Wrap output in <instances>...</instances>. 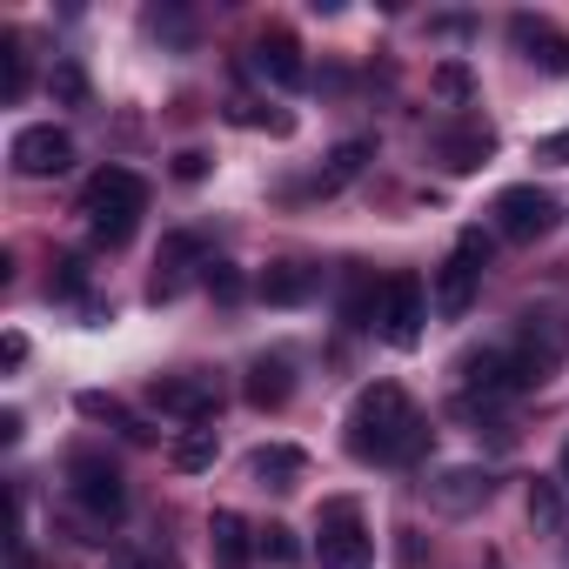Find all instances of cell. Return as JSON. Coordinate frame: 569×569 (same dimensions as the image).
<instances>
[{"instance_id": "19", "label": "cell", "mask_w": 569, "mask_h": 569, "mask_svg": "<svg viewBox=\"0 0 569 569\" xmlns=\"http://www.w3.org/2000/svg\"><path fill=\"white\" fill-rule=\"evenodd\" d=\"M316 296V268L309 261H274L268 274H261V302H274V309H296V302H309Z\"/></svg>"}, {"instance_id": "18", "label": "cell", "mask_w": 569, "mask_h": 569, "mask_svg": "<svg viewBox=\"0 0 569 569\" xmlns=\"http://www.w3.org/2000/svg\"><path fill=\"white\" fill-rule=\"evenodd\" d=\"M302 469H309V456H302L296 442H268V449H254V456H248V476H254L261 489H296V482H302Z\"/></svg>"}, {"instance_id": "14", "label": "cell", "mask_w": 569, "mask_h": 569, "mask_svg": "<svg viewBox=\"0 0 569 569\" xmlns=\"http://www.w3.org/2000/svg\"><path fill=\"white\" fill-rule=\"evenodd\" d=\"M154 409H168V416H181V422H208L214 416V389L201 382V376H161L154 382Z\"/></svg>"}, {"instance_id": "11", "label": "cell", "mask_w": 569, "mask_h": 569, "mask_svg": "<svg viewBox=\"0 0 569 569\" xmlns=\"http://www.w3.org/2000/svg\"><path fill=\"white\" fill-rule=\"evenodd\" d=\"M254 68H261L274 88H302V81H309V61H302V48H296L289 28H268V34L254 41Z\"/></svg>"}, {"instance_id": "32", "label": "cell", "mask_w": 569, "mask_h": 569, "mask_svg": "<svg viewBox=\"0 0 569 569\" xmlns=\"http://www.w3.org/2000/svg\"><path fill=\"white\" fill-rule=\"evenodd\" d=\"M208 289H214L221 302H234V296H241V274H234V268H214V261H208Z\"/></svg>"}, {"instance_id": "10", "label": "cell", "mask_w": 569, "mask_h": 569, "mask_svg": "<svg viewBox=\"0 0 569 569\" xmlns=\"http://www.w3.org/2000/svg\"><path fill=\"white\" fill-rule=\"evenodd\" d=\"M509 41H516V54H522L529 68H542V74H569V41H562L549 21L516 14V21H509Z\"/></svg>"}, {"instance_id": "27", "label": "cell", "mask_w": 569, "mask_h": 569, "mask_svg": "<svg viewBox=\"0 0 569 569\" xmlns=\"http://www.w3.org/2000/svg\"><path fill=\"white\" fill-rule=\"evenodd\" d=\"M436 94H442V101H469V94H476V74H469L462 61H442V68H436Z\"/></svg>"}, {"instance_id": "35", "label": "cell", "mask_w": 569, "mask_h": 569, "mask_svg": "<svg viewBox=\"0 0 569 569\" xmlns=\"http://www.w3.org/2000/svg\"><path fill=\"white\" fill-rule=\"evenodd\" d=\"M8 569H34V556H28V542H14V556H8Z\"/></svg>"}, {"instance_id": "33", "label": "cell", "mask_w": 569, "mask_h": 569, "mask_svg": "<svg viewBox=\"0 0 569 569\" xmlns=\"http://www.w3.org/2000/svg\"><path fill=\"white\" fill-rule=\"evenodd\" d=\"M81 281H88V274H81V261H61V274H54V289H61V296H74Z\"/></svg>"}, {"instance_id": "34", "label": "cell", "mask_w": 569, "mask_h": 569, "mask_svg": "<svg viewBox=\"0 0 569 569\" xmlns=\"http://www.w3.org/2000/svg\"><path fill=\"white\" fill-rule=\"evenodd\" d=\"M0 362L21 369V362H28V336H8V342H0Z\"/></svg>"}, {"instance_id": "2", "label": "cell", "mask_w": 569, "mask_h": 569, "mask_svg": "<svg viewBox=\"0 0 569 569\" xmlns=\"http://www.w3.org/2000/svg\"><path fill=\"white\" fill-rule=\"evenodd\" d=\"M141 208H148V181H141L134 168H101V174L81 188V214H88L94 241H108V248H121V241L134 234Z\"/></svg>"}, {"instance_id": "37", "label": "cell", "mask_w": 569, "mask_h": 569, "mask_svg": "<svg viewBox=\"0 0 569 569\" xmlns=\"http://www.w3.org/2000/svg\"><path fill=\"white\" fill-rule=\"evenodd\" d=\"M562 482H569V442H562Z\"/></svg>"}, {"instance_id": "6", "label": "cell", "mask_w": 569, "mask_h": 569, "mask_svg": "<svg viewBox=\"0 0 569 569\" xmlns=\"http://www.w3.org/2000/svg\"><path fill=\"white\" fill-rule=\"evenodd\" d=\"M68 489H74V502L88 509V516H101V522H114L121 509H128V489H121V469L108 462V456H74L68 462Z\"/></svg>"}, {"instance_id": "30", "label": "cell", "mask_w": 569, "mask_h": 569, "mask_svg": "<svg viewBox=\"0 0 569 569\" xmlns=\"http://www.w3.org/2000/svg\"><path fill=\"white\" fill-rule=\"evenodd\" d=\"M536 161H549V168H569V128H562V134H542V141H536Z\"/></svg>"}, {"instance_id": "15", "label": "cell", "mask_w": 569, "mask_h": 569, "mask_svg": "<svg viewBox=\"0 0 569 569\" xmlns=\"http://www.w3.org/2000/svg\"><path fill=\"white\" fill-rule=\"evenodd\" d=\"M522 322H529V329H522V349H516V356H522L536 376H549V369L569 356V322H562V316H522Z\"/></svg>"}, {"instance_id": "25", "label": "cell", "mask_w": 569, "mask_h": 569, "mask_svg": "<svg viewBox=\"0 0 569 569\" xmlns=\"http://www.w3.org/2000/svg\"><path fill=\"white\" fill-rule=\"evenodd\" d=\"M228 121H241V128H268V134H296V114H268V108H248V101H228Z\"/></svg>"}, {"instance_id": "23", "label": "cell", "mask_w": 569, "mask_h": 569, "mask_svg": "<svg viewBox=\"0 0 569 569\" xmlns=\"http://www.w3.org/2000/svg\"><path fill=\"white\" fill-rule=\"evenodd\" d=\"M529 522H536L542 536H556V529H562V489H556V482H542V476L529 482Z\"/></svg>"}, {"instance_id": "24", "label": "cell", "mask_w": 569, "mask_h": 569, "mask_svg": "<svg viewBox=\"0 0 569 569\" xmlns=\"http://www.w3.org/2000/svg\"><path fill=\"white\" fill-rule=\"evenodd\" d=\"M48 88H54L61 108H81V101H88V74H81V61H54V81H48Z\"/></svg>"}, {"instance_id": "31", "label": "cell", "mask_w": 569, "mask_h": 569, "mask_svg": "<svg viewBox=\"0 0 569 569\" xmlns=\"http://www.w3.org/2000/svg\"><path fill=\"white\" fill-rule=\"evenodd\" d=\"M201 174H208V154L201 148H181L174 154V181H201Z\"/></svg>"}, {"instance_id": "26", "label": "cell", "mask_w": 569, "mask_h": 569, "mask_svg": "<svg viewBox=\"0 0 569 569\" xmlns=\"http://www.w3.org/2000/svg\"><path fill=\"white\" fill-rule=\"evenodd\" d=\"M0 61H8V74H0V94L21 101V94H28V54H21V41H14V34H8V48H0Z\"/></svg>"}, {"instance_id": "29", "label": "cell", "mask_w": 569, "mask_h": 569, "mask_svg": "<svg viewBox=\"0 0 569 569\" xmlns=\"http://www.w3.org/2000/svg\"><path fill=\"white\" fill-rule=\"evenodd\" d=\"M81 416H94V422H121V429H128V416H121V402H114V396H94V389L81 396Z\"/></svg>"}, {"instance_id": "22", "label": "cell", "mask_w": 569, "mask_h": 569, "mask_svg": "<svg viewBox=\"0 0 569 569\" xmlns=\"http://www.w3.org/2000/svg\"><path fill=\"white\" fill-rule=\"evenodd\" d=\"M168 456H174V469H188V476H194V469H214V429H181Z\"/></svg>"}, {"instance_id": "12", "label": "cell", "mask_w": 569, "mask_h": 569, "mask_svg": "<svg viewBox=\"0 0 569 569\" xmlns=\"http://www.w3.org/2000/svg\"><path fill=\"white\" fill-rule=\"evenodd\" d=\"M241 396H248V409H281V402L296 396V369H289V356H254L248 376H241Z\"/></svg>"}, {"instance_id": "16", "label": "cell", "mask_w": 569, "mask_h": 569, "mask_svg": "<svg viewBox=\"0 0 569 569\" xmlns=\"http://www.w3.org/2000/svg\"><path fill=\"white\" fill-rule=\"evenodd\" d=\"M201 254H208V234H194V228L168 234V241H161V261H154L161 274H154V289H148V296H154V302H168V296L181 289V268H194Z\"/></svg>"}, {"instance_id": "20", "label": "cell", "mask_w": 569, "mask_h": 569, "mask_svg": "<svg viewBox=\"0 0 569 569\" xmlns=\"http://www.w3.org/2000/svg\"><path fill=\"white\" fill-rule=\"evenodd\" d=\"M208 549H214V562H221V569H248V556H254L248 522H241L234 509H214V522H208Z\"/></svg>"}, {"instance_id": "1", "label": "cell", "mask_w": 569, "mask_h": 569, "mask_svg": "<svg viewBox=\"0 0 569 569\" xmlns=\"http://www.w3.org/2000/svg\"><path fill=\"white\" fill-rule=\"evenodd\" d=\"M349 456L356 462H422L429 449V422L416 416V402L402 396V382H369L356 402H349Z\"/></svg>"}, {"instance_id": "28", "label": "cell", "mask_w": 569, "mask_h": 569, "mask_svg": "<svg viewBox=\"0 0 569 569\" xmlns=\"http://www.w3.org/2000/svg\"><path fill=\"white\" fill-rule=\"evenodd\" d=\"M261 549H268L274 562H296V556H302V542H296V529H281V522H268V529H261Z\"/></svg>"}, {"instance_id": "9", "label": "cell", "mask_w": 569, "mask_h": 569, "mask_svg": "<svg viewBox=\"0 0 569 569\" xmlns=\"http://www.w3.org/2000/svg\"><path fill=\"white\" fill-rule=\"evenodd\" d=\"M422 489H429V502H436L442 516H469V509H482V502H489L496 476H489V469H476V462H456V469H436Z\"/></svg>"}, {"instance_id": "36", "label": "cell", "mask_w": 569, "mask_h": 569, "mask_svg": "<svg viewBox=\"0 0 569 569\" xmlns=\"http://www.w3.org/2000/svg\"><path fill=\"white\" fill-rule=\"evenodd\" d=\"M141 569H174V556H148V562H141Z\"/></svg>"}, {"instance_id": "3", "label": "cell", "mask_w": 569, "mask_h": 569, "mask_svg": "<svg viewBox=\"0 0 569 569\" xmlns=\"http://www.w3.org/2000/svg\"><path fill=\"white\" fill-rule=\"evenodd\" d=\"M316 556H322V569H369V562H376V536L362 529V516H356V502H349V496L322 502Z\"/></svg>"}, {"instance_id": "4", "label": "cell", "mask_w": 569, "mask_h": 569, "mask_svg": "<svg viewBox=\"0 0 569 569\" xmlns=\"http://www.w3.org/2000/svg\"><path fill=\"white\" fill-rule=\"evenodd\" d=\"M422 322H429V296H422V281L402 268L382 281V309H376V329L389 349H416L422 342Z\"/></svg>"}, {"instance_id": "7", "label": "cell", "mask_w": 569, "mask_h": 569, "mask_svg": "<svg viewBox=\"0 0 569 569\" xmlns=\"http://www.w3.org/2000/svg\"><path fill=\"white\" fill-rule=\"evenodd\" d=\"M8 161H14V174H28V181H41V174H68V168H74V134L54 128V121L21 128L14 148H8Z\"/></svg>"}, {"instance_id": "8", "label": "cell", "mask_w": 569, "mask_h": 569, "mask_svg": "<svg viewBox=\"0 0 569 569\" xmlns=\"http://www.w3.org/2000/svg\"><path fill=\"white\" fill-rule=\"evenodd\" d=\"M556 228V201L542 188H502L496 194V234L502 241H536Z\"/></svg>"}, {"instance_id": "5", "label": "cell", "mask_w": 569, "mask_h": 569, "mask_svg": "<svg viewBox=\"0 0 569 569\" xmlns=\"http://www.w3.org/2000/svg\"><path fill=\"white\" fill-rule=\"evenodd\" d=\"M542 376L516 356V349H476V356H462V389L469 396H482V402H509V396H522V389H536Z\"/></svg>"}, {"instance_id": "13", "label": "cell", "mask_w": 569, "mask_h": 569, "mask_svg": "<svg viewBox=\"0 0 569 569\" xmlns=\"http://www.w3.org/2000/svg\"><path fill=\"white\" fill-rule=\"evenodd\" d=\"M476 281H482V268H476L469 254H449V261L436 268V296H429V302H436V316H449V322H456V316H469Z\"/></svg>"}, {"instance_id": "17", "label": "cell", "mask_w": 569, "mask_h": 569, "mask_svg": "<svg viewBox=\"0 0 569 569\" xmlns=\"http://www.w3.org/2000/svg\"><path fill=\"white\" fill-rule=\"evenodd\" d=\"M436 154H442L449 174H476V168L496 154V134H489V128H442V134H436Z\"/></svg>"}, {"instance_id": "21", "label": "cell", "mask_w": 569, "mask_h": 569, "mask_svg": "<svg viewBox=\"0 0 569 569\" xmlns=\"http://www.w3.org/2000/svg\"><path fill=\"white\" fill-rule=\"evenodd\" d=\"M369 154H376V141H342V148H336V154H329V168H322V174H316V194H336V188H342V181H356V174H362V161H369Z\"/></svg>"}]
</instances>
